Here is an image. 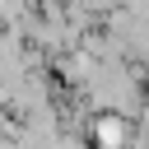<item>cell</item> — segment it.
Wrapping results in <instances>:
<instances>
[{
	"label": "cell",
	"mask_w": 149,
	"mask_h": 149,
	"mask_svg": "<svg viewBox=\"0 0 149 149\" xmlns=\"http://www.w3.org/2000/svg\"><path fill=\"white\" fill-rule=\"evenodd\" d=\"M98 140L116 149V144H121V126H116V121H102V126H98Z\"/></svg>",
	"instance_id": "1"
}]
</instances>
